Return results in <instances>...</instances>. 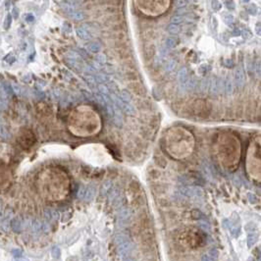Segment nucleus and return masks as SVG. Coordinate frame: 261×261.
Returning a JSON list of instances; mask_svg holds the SVG:
<instances>
[{"mask_svg":"<svg viewBox=\"0 0 261 261\" xmlns=\"http://www.w3.org/2000/svg\"><path fill=\"white\" fill-rule=\"evenodd\" d=\"M97 90H98V93H101L102 95H110V90H109L108 87L104 85L103 84H101V85H98V87H97Z\"/></svg>","mask_w":261,"mask_h":261,"instance_id":"6ab92c4d","label":"nucleus"},{"mask_svg":"<svg viewBox=\"0 0 261 261\" xmlns=\"http://www.w3.org/2000/svg\"><path fill=\"white\" fill-rule=\"evenodd\" d=\"M36 187L40 195L49 201H61L71 192V181L68 173L59 166H49L39 172Z\"/></svg>","mask_w":261,"mask_h":261,"instance_id":"f257e3e1","label":"nucleus"},{"mask_svg":"<svg viewBox=\"0 0 261 261\" xmlns=\"http://www.w3.org/2000/svg\"><path fill=\"white\" fill-rule=\"evenodd\" d=\"M62 30L66 33H70L72 32V26L69 23H64L62 26Z\"/></svg>","mask_w":261,"mask_h":261,"instance_id":"cd10ccee","label":"nucleus"},{"mask_svg":"<svg viewBox=\"0 0 261 261\" xmlns=\"http://www.w3.org/2000/svg\"><path fill=\"white\" fill-rule=\"evenodd\" d=\"M260 76H261V66H260Z\"/></svg>","mask_w":261,"mask_h":261,"instance_id":"e433bc0d","label":"nucleus"},{"mask_svg":"<svg viewBox=\"0 0 261 261\" xmlns=\"http://www.w3.org/2000/svg\"><path fill=\"white\" fill-rule=\"evenodd\" d=\"M242 2H245V3H248V2H249V0H242Z\"/></svg>","mask_w":261,"mask_h":261,"instance_id":"c9c22d12","label":"nucleus"},{"mask_svg":"<svg viewBox=\"0 0 261 261\" xmlns=\"http://www.w3.org/2000/svg\"><path fill=\"white\" fill-rule=\"evenodd\" d=\"M210 252H211V255H212V256H214V255H215V257L218 256V253H217V250L216 249H211Z\"/></svg>","mask_w":261,"mask_h":261,"instance_id":"f704fd0d","label":"nucleus"},{"mask_svg":"<svg viewBox=\"0 0 261 261\" xmlns=\"http://www.w3.org/2000/svg\"><path fill=\"white\" fill-rule=\"evenodd\" d=\"M84 80H85V82H87V85H88V87H91L93 90V88H96L97 82H96V80H95V78H94L93 74H90V73L84 74Z\"/></svg>","mask_w":261,"mask_h":261,"instance_id":"1a4fd4ad","label":"nucleus"},{"mask_svg":"<svg viewBox=\"0 0 261 261\" xmlns=\"http://www.w3.org/2000/svg\"><path fill=\"white\" fill-rule=\"evenodd\" d=\"M209 85H210V80L208 79H203L199 84V88H200L202 93H206L209 90Z\"/></svg>","mask_w":261,"mask_h":261,"instance_id":"2eb2a0df","label":"nucleus"},{"mask_svg":"<svg viewBox=\"0 0 261 261\" xmlns=\"http://www.w3.org/2000/svg\"><path fill=\"white\" fill-rule=\"evenodd\" d=\"M235 81H236V84H237L238 87H241V88L244 87V84H245V75H244V70H242L241 67L236 70Z\"/></svg>","mask_w":261,"mask_h":261,"instance_id":"0eeeda50","label":"nucleus"},{"mask_svg":"<svg viewBox=\"0 0 261 261\" xmlns=\"http://www.w3.org/2000/svg\"><path fill=\"white\" fill-rule=\"evenodd\" d=\"M12 21H13V17H12V15L10 13H8L7 15L5 16L4 18V21H3V27H4V30H9L12 25Z\"/></svg>","mask_w":261,"mask_h":261,"instance_id":"f3484780","label":"nucleus"},{"mask_svg":"<svg viewBox=\"0 0 261 261\" xmlns=\"http://www.w3.org/2000/svg\"><path fill=\"white\" fill-rule=\"evenodd\" d=\"M176 44H177V40L174 38H169L166 39V46H167V48H169V49L175 48Z\"/></svg>","mask_w":261,"mask_h":261,"instance_id":"5701e85b","label":"nucleus"},{"mask_svg":"<svg viewBox=\"0 0 261 261\" xmlns=\"http://www.w3.org/2000/svg\"><path fill=\"white\" fill-rule=\"evenodd\" d=\"M5 8H6V10H10V8H11V1H10V0H6Z\"/></svg>","mask_w":261,"mask_h":261,"instance_id":"473e14b6","label":"nucleus"},{"mask_svg":"<svg viewBox=\"0 0 261 261\" xmlns=\"http://www.w3.org/2000/svg\"><path fill=\"white\" fill-rule=\"evenodd\" d=\"M178 81H179L180 85H182L184 82H185L187 80H188V70H187V68H182L179 71V73H178Z\"/></svg>","mask_w":261,"mask_h":261,"instance_id":"f8f14e48","label":"nucleus"},{"mask_svg":"<svg viewBox=\"0 0 261 261\" xmlns=\"http://www.w3.org/2000/svg\"><path fill=\"white\" fill-rule=\"evenodd\" d=\"M94 75V78L95 80H96L97 84H104V82H109V78L107 77L105 74H101V73H95L93 74Z\"/></svg>","mask_w":261,"mask_h":261,"instance_id":"ddd939ff","label":"nucleus"},{"mask_svg":"<svg viewBox=\"0 0 261 261\" xmlns=\"http://www.w3.org/2000/svg\"><path fill=\"white\" fill-rule=\"evenodd\" d=\"M76 152L82 160L93 166L101 167L107 165L110 161L108 152L104 149L103 146L98 145V144H88V145L81 146L77 149Z\"/></svg>","mask_w":261,"mask_h":261,"instance_id":"f03ea898","label":"nucleus"},{"mask_svg":"<svg viewBox=\"0 0 261 261\" xmlns=\"http://www.w3.org/2000/svg\"><path fill=\"white\" fill-rule=\"evenodd\" d=\"M201 261H214V259L210 255H208V254H204V255L202 256Z\"/></svg>","mask_w":261,"mask_h":261,"instance_id":"2f4dec72","label":"nucleus"},{"mask_svg":"<svg viewBox=\"0 0 261 261\" xmlns=\"http://www.w3.org/2000/svg\"><path fill=\"white\" fill-rule=\"evenodd\" d=\"M76 33H77V35L79 36V38H81L82 40L90 41V39H91L90 33H88L87 30L85 29L84 27H79L78 29L76 30Z\"/></svg>","mask_w":261,"mask_h":261,"instance_id":"6e6552de","label":"nucleus"},{"mask_svg":"<svg viewBox=\"0 0 261 261\" xmlns=\"http://www.w3.org/2000/svg\"><path fill=\"white\" fill-rule=\"evenodd\" d=\"M61 7L68 14V16L71 17L74 20L81 21L82 19H85V13L82 11H78L76 9V7H73L71 5L66 4V3H61Z\"/></svg>","mask_w":261,"mask_h":261,"instance_id":"39448f33","label":"nucleus"},{"mask_svg":"<svg viewBox=\"0 0 261 261\" xmlns=\"http://www.w3.org/2000/svg\"><path fill=\"white\" fill-rule=\"evenodd\" d=\"M106 56L104 55L103 53H99L97 54V56L95 57V62H96L97 64H99L100 66L104 65V64L106 63Z\"/></svg>","mask_w":261,"mask_h":261,"instance_id":"aec40b11","label":"nucleus"},{"mask_svg":"<svg viewBox=\"0 0 261 261\" xmlns=\"http://www.w3.org/2000/svg\"><path fill=\"white\" fill-rule=\"evenodd\" d=\"M72 133L79 137H87L96 134L99 130V120L93 115H79L71 120Z\"/></svg>","mask_w":261,"mask_h":261,"instance_id":"7ed1b4c3","label":"nucleus"},{"mask_svg":"<svg viewBox=\"0 0 261 261\" xmlns=\"http://www.w3.org/2000/svg\"><path fill=\"white\" fill-rule=\"evenodd\" d=\"M212 8H213V10H215V11L220 10V8H221L220 2L217 1V0H212Z\"/></svg>","mask_w":261,"mask_h":261,"instance_id":"c756f323","label":"nucleus"},{"mask_svg":"<svg viewBox=\"0 0 261 261\" xmlns=\"http://www.w3.org/2000/svg\"><path fill=\"white\" fill-rule=\"evenodd\" d=\"M187 4H188V0H177V6L179 8L186 7Z\"/></svg>","mask_w":261,"mask_h":261,"instance_id":"7c9ffc66","label":"nucleus"},{"mask_svg":"<svg viewBox=\"0 0 261 261\" xmlns=\"http://www.w3.org/2000/svg\"><path fill=\"white\" fill-rule=\"evenodd\" d=\"M11 15H12V17H13L15 20H17L18 18L20 17V10H19V8H18V7H13V9H12Z\"/></svg>","mask_w":261,"mask_h":261,"instance_id":"c85d7f7f","label":"nucleus"},{"mask_svg":"<svg viewBox=\"0 0 261 261\" xmlns=\"http://www.w3.org/2000/svg\"><path fill=\"white\" fill-rule=\"evenodd\" d=\"M140 11L149 16H158L169 8L170 0H137Z\"/></svg>","mask_w":261,"mask_h":261,"instance_id":"20e7f679","label":"nucleus"},{"mask_svg":"<svg viewBox=\"0 0 261 261\" xmlns=\"http://www.w3.org/2000/svg\"><path fill=\"white\" fill-rule=\"evenodd\" d=\"M3 90H4V93H6V95H12V93H13V90H12V87L9 84H3Z\"/></svg>","mask_w":261,"mask_h":261,"instance_id":"b1692460","label":"nucleus"},{"mask_svg":"<svg viewBox=\"0 0 261 261\" xmlns=\"http://www.w3.org/2000/svg\"><path fill=\"white\" fill-rule=\"evenodd\" d=\"M224 91L227 95H231L234 91V84H233L231 76H227L225 82H224Z\"/></svg>","mask_w":261,"mask_h":261,"instance_id":"9d476101","label":"nucleus"},{"mask_svg":"<svg viewBox=\"0 0 261 261\" xmlns=\"http://www.w3.org/2000/svg\"><path fill=\"white\" fill-rule=\"evenodd\" d=\"M11 87H12V90H13V93L15 94L20 95L21 93H22V88H21V87L18 84H12Z\"/></svg>","mask_w":261,"mask_h":261,"instance_id":"393cba45","label":"nucleus"},{"mask_svg":"<svg viewBox=\"0 0 261 261\" xmlns=\"http://www.w3.org/2000/svg\"><path fill=\"white\" fill-rule=\"evenodd\" d=\"M87 48L88 49L90 52H93V53H97V52L100 51L101 49V44L98 41H90L87 45Z\"/></svg>","mask_w":261,"mask_h":261,"instance_id":"9b49d317","label":"nucleus"},{"mask_svg":"<svg viewBox=\"0 0 261 261\" xmlns=\"http://www.w3.org/2000/svg\"><path fill=\"white\" fill-rule=\"evenodd\" d=\"M4 61L6 63H9V64H12V63H14L15 61H16V57L14 56L13 54H8L7 56H6L5 58H4Z\"/></svg>","mask_w":261,"mask_h":261,"instance_id":"bb28decb","label":"nucleus"},{"mask_svg":"<svg viewBox=\"0 0 261 261\" xmlns=\"http://www.w3.org/2000/svg\"><path fill=\"white\" fill-rule=\"evenodd\" d=\"M184 21V18L182 15L180 14H177V15H174L173 17L171 18V24H175V25H179L181 24Z\"/></svg>","mask_w":261,"mask_h":261,"instance_id":"412c9836","label":"nucleus"},{"mask_svg":"<svg viewBox=\"0 0 261 261\" xmlns=\"http://www.w3.org/2000/svg\"><path fill=\"white\" fill-rule=\"evenodd\" d=\"M9 171L5 165L0 164V189L5 188L6 184L9 183Z\"/></svg>","mask_w":261,"mask_h":261,"instance_id":"423d86ee","label":"nucleus"},{"mask_svg":"<svg viewBox=\"0 0 261 261\" xmlns=\"http://www.w3.org/2000/svg\"><path fill=\"white\" fill-rule=\"evenodd\" d=\"M200 226L201 227H203V229L204 230H209V225H208V224H206V222H200Z\"/></svg>","mask_w":261,"mask_h":261,"instance_id":"72a5a7b5","label":"nucleus"},{"mask_svg":"<svg viewBox=\"0 0 261 261\" xmlns=\"http://www.w3.org/2000/svg\"><path fill=\"white\" fill-rule=\"evenodd\" d=\"M119 96L121 97V99H122L123 101H125V102H127V103H131V102H132L131 94L129 93L127 90H122L121 93H120Z\"/></svg>","mask_w":261,"mask_h":261,"instance_id":"a211bd4d","label":"nucleus"},{"mask_svg":"<svg viewBox=\"0 0 261 261\" xmlns=\"http://www.w3.org/2000/svg\"><path fill=\"white\" fill-rule=\"evenodd\" d=\"M257 241V235L256 234H250L247 237V245L248 247H252Z\"/></svg>","mask_w":261,"mask_h":261,"instance_id":"4be33fe9","label":"nucleus"},{"mask_svg":"<svg viewBox=\"0 0 261 261\" xmlns=\"http://www.w3.org/2000/svg\"><path fill=\"white\" fill-rule=\"evenodd\" d=\"M25 21H26L27 23H33V22H35V15L33 14H32V13H27V14H26L25 15Z\"/></svg>","mask_w":261,"mask_h":261,"instance_id":"a878e982","label":"nucleus"},{"mask_svg":"<svg viewBox=\"0 0 261 261\" xmlns=\"http://www.w3.org/2000/svg\"><path fill=\"white\" fill-rule=\"evenodd\" d=\"M209 93L211 94H217L219 93L218 90V82H217V79L212 78L210 80V85H209Z\"/></svg>","mask_w":261,"mask_h":261,"instance_id":"4468645a","label":"nucleus"},{"mask_svg":"<svg viewBox=\"0 0 261 261\" xmlns=\"http://www.w3.org/2000/svg\"><path fill=\"white\" fill-rule=\"evenodd\" d=\"M181 32V27H179V25H175V24H170L168 26V33L172 35H176L178 33H180Z\"/></svg>","mask_w":261,"mask_h":261,"instance_id":"dca6fc26","label":"nucleus"}]
</instances>
